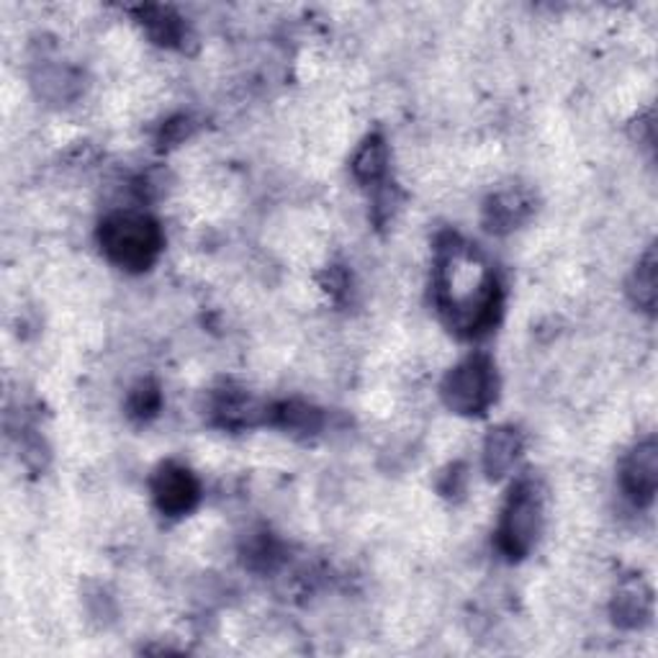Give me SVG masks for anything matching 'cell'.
Wrapping results in <instances>:
<instances>
[{
    "label": "cell",
    "instance_id": "obj_14",
    "mask_svg": "<svg viewBox=\"0 0 658 658\" xmlns=\"http://www.w3.org/2000/svg\"><path fill=\"white\" fill-rule=\"evenodd\" d=\"M278 420L283 428L298 430V432H312L320 428V414L306 404H283L278 412Z\"/></svg>",
    "mask_w": 658,
    "mask_h": 658
},
{
    "label": "cell",
    "instance_id": "obj_1",
    "mask_svg": "<svg viewBox=\"0 0 658 658\" xmlns=\"http://www.w3.org/2000/svg\"><path fill=\"white\" fill-rule=\"evenodd\" d=\"M435 304L448 327L463 337L487 335L502 314V288L494 271L477 247L458 237L440 245Z\"/></svg>",
    "mask_w": 658,
    "mask_h": 658
},
{
    "label": "cell",
    "instance_id": "obj_13",
    "mask_svg": "<svg viewBox=\"0 0 658 658\" xmlns=\"http://www.w3.org/2000/svg\"><path fill=\"white\" fill-rule=\"evenodd\" d=\"M160 404H163L160 389L149 381H141L129 396V412L131 416H139V420H149V416H155L160 412Z\"/></svg>",
    "mask_w": 658,
    "mask_h": 658
},
{
    "label": "cell",
    "instance_id": "obj_12",
    "mask_svg": "<svg viewBox=\"0 0 658 658\" xmlns=\"http://www.w3.org/2000/svg\"><path fill=\"white\" fill-rule=\"evenodd\" d=\"M386 165H389V149L386 141H383L379 135L369 137L357 149L355 160H353V173L355 178L371 186V183H379L383 175H386Z\"/></svg>",
    "mask_w": 658,
    "mask_h": 658
},
{
    "label": "cell",
    "instance_id": "obj_6",
    "mask_svg": "<svg viewBox=\"0 0 658 658\" xmlns=\"http://www.w3.org/2000/svg\"><path fill=\"white\" fill-rule=\"evenodd\" d=\"M622 489L638 507H648L658 487V445L654 438L638 443L622 461Z\"/></svg>",
    "mask_w": 658,
    "mask_h": 658
},
{
    "label": "cell",
    "instance_id": "obj_11",
    "mask_svg": "<svg viewBox=\"0 0 658 658\" xmlns=\"http://www.w3.org/2000/svg\"><path fill=\"white\" fill-rule=\"evenodd\" d=\"M658 261H656V247H648L646 255L640 257L636 271L630 276V298L638 310H644L648 314L656 312V302H658Z\"/></svg>",
    "mask_w": 658,
    "mask_h": 658
},
{
    "label": "cell",
    "instance_id": "obj_4",
    "mask_svg": "<svg viewBox=\"0 0 658 658\" xmlns=\"http://www.w3.org/2000/svg\"><path fill=\"white\" fill-rule=\"evenodd\" d=\"M499 379L489 355H471L448 373L443 399L448 410L458 414H484L497 399Z\"/></svg>",
    "mask_w": 658,
    "mask_h": 658
},
{
    "label": "cell",
    "instance_id": "obj_7",
    "mask_svg": "<svg viewBox=\"0 0 658 658\" xmlns=\"http://www.w3.org/2000/svg\"><path fill=\"white\" fill-rule=\"evenodd\" d=\"M654 610V599H651V589H648L644 581H628L618 589V597L612 602V618L620 628L636 630L640 625H646L648 618H651Z\"/></svg>",
    "mask_w": 658,
    "mask_h": 658
},
{
    "label": "cell",
    "instance_id": "obj_3",
    "mask_svg": "<svg viewBox=\"0 0 658 658\" xmlns=\"http://www.w3.org/2000/svg\"><path fill=\"white\" fill-rule=\"evenodd\" d=\"M540 528H543V497H540L536 481H520L507 499L502 520H499V551L512 561L524 558L538 543Z\"/></svg>",
    "mask_w": 658,
    "mask_h": 658
},
{
    "label": "cell",
    "instance_id": "obj_10",
    "mask_svg": "<svg viewBox=\"0 0 658 658\" xmlns=\"http://www.w3.org/2000/svg\"><path fill=\"white\" fill-rule=\"evenodd\" d=\"M137 16L141 27L147 29V35L153 37L157 45L173 47L186 37V27H183V19L170 8L165 6H141L137 8Z\"/></svg>",
    "mask_w": 658,
    "mask_h": 658
},
{
    "label": "cell",
    "instance_id": "obj_9",
    "mask_svg": "<svg viewBox=\"0 0 658 658\" xmlns=\"http://www.w3.org/2000/svg\"><path fill=\"white\" fill-rule=\"evenodd\" d=\"M532 212V202L520 190H504V194H497L487 206V224L489 229L507 232L514 229L518 224L528 219Z\"/></svg>",
    "mask_w": 658,
    "mask_h": 658
},
{
    "label": "cell",
    "instance_id": "obj_8",
    "mask_svg": "<svg viewBox=\"0 0 658 658\" xmlns=\"http://www.w3.org/2000/svg\"><path fill=\"white\" fill-rule=\"evenodd\" d=\"M522 453V438L514 428H497L489 432L484 445V469L491 479H502L512 471Z\"/></svg>",
    "mask_w": 658,
    "mask_h": 658
},
{
    "label": "cell",
    "instance_id": "obj_2",
    "mask_svg": "<svg viewBox=\"0 0 658 658\" xmlns=\"http://www.w3.org/2000/svg\"><path fill=\"white\" fill-rule=\"evenodd\" d=\"M106 257L124 271H147L163 253V229L153 216L141 212L108 214L98 229Z\"/></svg>",
    "mask_w": 658,
    "mask_h": 658
},
{
    "label": "cell",
    "instance_id": "obj_5",
    "mask_svg": "<svg viewBox=\"0 0 658 658\" xmlns=\"http://www.w3.org/2000/svg\"><path fill=\"white\" fill-rule=\"evenodd\" d=\"M153 499L157 510L168 518H180L188 514L202 499V487L198 479L180 463H163L153 477Z\"/></svg>",
    "mask_w": 658,
    "mask_h": 658
}]
</instances>
